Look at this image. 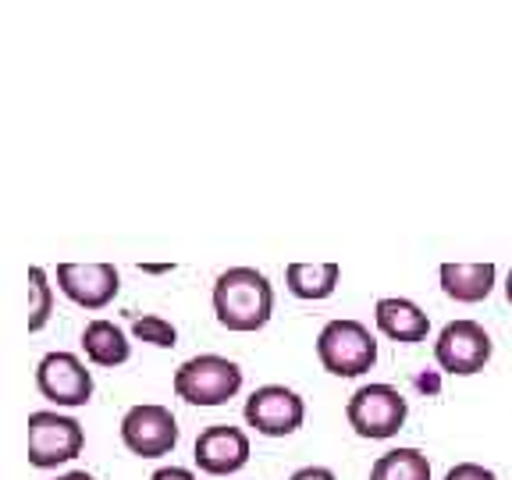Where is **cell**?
Instances as JSON below:
<instances>
[{"mask_svg": "<svg viewBox=\"0 0 512 480\" xmlns=\"http://www.w3.org/2000/svg\"><path fill=\"white\" fill-rule=\"evenodd\" d=\"M121 445L139 459L171 456L178 445V420L160 402H139L121 416Z\"/></svg>", "mask_w": 512, "mask_h": 480, "instance_id": "6", "label": "cell"}, {"mask_svg": "<svg viewBox=\"0 0 512 480\" xmlns=\"http://www.w3.org/2000/svg\"><path fill=\"white\" fill-rule=\"evenodd\" d=\"M338 281H342V264L338 260H324V264H288L285 267V285L296 299L306 303H320V299L335 296Z\"/></svg>", "mask_w": 512, "mask_h": 480, "instance_id": "15", "label": "cell"}, {"mask_svg": "<svg viewBox=\"0 0 512 480\" xmlns=\"http://www.w3.org/2000/svg\"><path fill=\"white\" fill-rule=\"evenodd\" d=\"M214 313L217 324L235 335H253L271 324L274 285L256 267H228L214 281Z\"/></svg>", "mask_w": 512, "mask_h": 480, "instance_id": "1", "label": "cell"}, {"mask_svg": "<svg viewBox=\"0 0 512 480\" xmlns=\"http://www.w3.org/2000/svg\"><path fill=\"white\" fill-rule=\"evenodd\" d=\"M150 480H200L192 470H185V466H160V470L150 473Z\"/></svg>", "mask_w": 512, "mask_h": 480, "instance_id": "22", "label": "cell"}, {"mask_svg": "<svg viewBox=\"0 0 512 480\" xmlns=\"http://www.w3.org/2000/svg\"><path fill=\"white\" fill-rule=\"evenodd\" d=\"M249 452H253V445H249V434L242 427L210 424L196 438L192 459H196V466L207 477H232V473H239L249 463Z\"/></svg>", "mask_w": 512, "mask_h": 480, "instance_id": "11", "label": "cell"}, {"mask_svg": "<svg viewBox=\"0 0 512 480\" xmlns=\"http://www.w3.org/2000/svg\"><path fill=\"white\" fill-rule=\"evenodd\" d=\"M438 278H441V292L448 299H456V303H484V299L495 292V281H498V267L491 264H441L438 267Z\"/></svg>", "mask_w": 512, "mask_h": 480, "instance_id": "13", "label": "cell"}, {"mask_svg": "<svg viewBox=\"0 0 512 480\" xmlns=\"http://www.w3.org/2000/svg\"><path fill=\"white\" fill-rule=\"evenodd\" d=\"M317 360L335 377H363L377 363V338L363 320H328L317 335Z\"/></svg>", "mask_w": 512, "mask_h": 480, "instance_id": "4", "label": "cell"}, {"mask_svg": "<svg viewBox=\"0 0 512 480\" xmlns=\"http://www.w3.org/2000/svg\"><path fill=\"white\" fill-rule=\"evenodd\" d=\"M29 296H32V306H29V331H43L54 317V285H50L47 271L43 267H29Z\"/></svg>", "mask_w": 512, "mask_h": 480, "instance_id": "17", "label": "cell"}, {"mask_svg": "<svg viewBox=\"0 0 512 480\" xmlns=\"http://www.w3.org/2000/svg\"><path fill=\"white\" fill-rule=\"evenodd\" d=\"M171 388L189 406H224L242 392V367L228 356L203 352V356H192L175 370Z\"/></svg>", "mask_w": 512, "mask_h": 480, "instance_id": "3", "label": "cell"}, {"mask_svg": "<svg viewBox=\"0 0 512 480\" xmlns=\"http://www.w3.org/2000/svg\"><path fill=\"white\" fill-rule=\"evenodd\" d=\"M54 480H96L93 473H86V470H68V473H61V477H54Z\"/></svg>", "mask_w": 512, "mask_h": 480, "instance_id": "23", "label": "cell"}, {"mask_svg": "<svg viewBox=\"0 0 512 480\" xmlns=\"http://www.w3.org/2000/svg\"><path fill=\"white\" fill-rule=\"evenodd\" d=\"M143 271L146 274H164V271H171V264H143Z\"/></svg>", "mask_w": 512, "mask_h": 480, "instance_id": "24", "label": "cell"}, {"mask_svg": "<svg viewBox=\"0 0 512 480\" xmlns=\"http://www.w3.org/2000/svg\"><path fill=\"white\" fill-rule=\"evenodd\" d=\"M57 288L82 310H104L114 303L121 288V274L107 260L96 264H57Z\"/></svg>", "mask_w": 512, "mask_h": 480, "instance_id": "10", "label": "cell"}, {"mask_svg": "<svg viewBox=\"0 0 512 480\" xmlns=\"http://www.w3.org/2000/svg\"><path fill=\"white\" fill-rule=\"evenodd\" d=\"M491 356H495V342L477 320H452L434 342V363L456 377L480 374L491 363Z\"/></svg>", "mask_w": 512, "mask_h": 480, "instance_id": "8", "label": "cell"}, {"mask_svg": "<svg viewBox=\"0 0 512 480\" xmlns=\"http://www.w3.org/2000/svg\"><path fill=\"white\" fill-rule=\"evenodd\" d=\"M345 420L360 438L367 441H388L406 427L409 420V402L406 395L388 381H370L360 384L345 402Z\"/></svg>", "mask_w": 512, "mask_h": 480, "instance_id": "2", "label": "cell"}, {"mask_svg": "<svg viewBox=\"0 0 512 480\" xmlns=\"http://www.w3.org/2000/svg\"><path fill=\"white\" fill-rule=\"evenodd\" d=\"M445 480H498V473L480 463H456L445 473Z\"/></svg>", "mask_w": 512, "mask_h": 480, "instance_id": "19", "label": "cell"}, {"mask_svg": "<svg viewBox=\"0 0 512 480\" xmlns=\"http://www.w3.org/2000/svg\"><path fill=\"white\" fill-rule=\"evenodd\" d=\"M288 480H338V477L328 466H299L296 473H288Z\"/></svg>", "mask_w": 512, "mask_h": 480, "instance_id": "21", "label": "cell"}, {"mask_svg": "<svg viewBox=\"0 0 512 480\" xmlns=\"http://www.w3.org/2000/svg\"><path fill=\"white\" fill-rule=\"evenodd\" d=\"M36 388L57 409H79L93 399V374L75 352H47L36 363Z\"/></svg>", "mask_w": 512, "mask_h": 480, "instance_id": "9", "label": "cell"}, {"mask_svg": "<svg viewBox=\"0 0 512 480\" xmlns=\"http://www.w3.org/2000/svg\"><path fill=\"white\" fill-rule=\"evenodd\" d=\"M242 416L264 438H288L306 424V399L288 384H260L246 399Z\"/></svg>", "mask_w": 512, "mask_h": 480, "instance_id": "7", "label": "cell"}, {"mask_svg": "<svg viewBox=\"0 0 512 480\" xmlns=\"http://www.w3.org/2000/svg\"><path fill=\"white\" fill-rule=\"evenodd\" d=\"M374 320H377V331H381L384 338H392V342H402V345H416L431 335V320H427V313L406 296L377 299Z\"/></svg>", "mask_w": 512, "mask_h": 480, "instance_id": "12", "label": "cell"}, {"mask_svg": "<svg viewBox=\"0 0 512 480\" xmlns=\"http://www.w3.org/2000/svg\"><path fill=\"white\" fill-rule=\"evenodd\" d=\"M416 392L427 395V399H438L441 395V370H420V374L413 377Z\"/></svg>", "mask_w": 512, "mask_h": 480, "instance_id": "20", "label": "cell"}, {"mask_svg": "<svg viewBox=\"0 0 512 480\" xmlns=\"http://www.w3.org/2000/svg\"><path fill=\"white\" fill-rule=\"evenodd\" d=\"M370 480H431V459L420 448H392L374 459Z\"/></svg>", "mask_w": 512, "mask_h": 480, "instance_id": "16", "label": "cell"}, {"mask_svg": "<svg viewBox=\"0 0 512 480\" xmlns=\"http://www.w3.org/2000/svg\"><path fill=\"white\" fill-rule=\"evenodd\" d=\"M82 352L93 367H121V363L132 360V342H128L125 331L114 324V320L96 317L82 328Z\"/></svg>", "mask_w": 512, "mask_h": 480, "instance_id": "14", "label": "cell"}, {"mask_svg": "<svg viewBox=\"0 0 512 480\" xmlns=\"http://www.w3.org/2000/svg\"><path fill=\"white\" fill-rule=\"evenodd\" d=\"M132 335H136L139 342L153 345V349H175L178 345V328L168 317H160V313L132 317Z\"/></svg>", "mask_w": 512, "mask_h": 480, "instance_id": "18", "label": "cell"}, {"mask_svg": "<svg viewBox=\"0 0 512 480\" xmlns=\"http://www.w3.org/2000/svg\"><path fill=\"white\" fill-rule=\"evenodd\" d=\"M25 448H29V463L36 470H57V466L82 456L86 431L75 416L61 413V409H36V413H29Z\"/></svg>", "mask_w": 512, "mask_h": 480, "instance_id": "5", "label": "cell"}, {"mask_svg": "<svg viewBox=\"0 0 512 480\" xmlns=\"http://www.w3.org/2000/svg\"><path fill=\"white\" fill-rule=\"evenodd\" d=\"M505 299H509V306H512V271H509V278H505Z\"/></svg>", "mask_w": 512, "mask_h": 480, "instance_id": "25", "label": "cell"}]
</instances>
